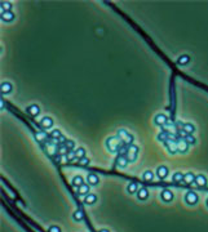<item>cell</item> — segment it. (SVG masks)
Returning <instances> with one entry per match:
<instances>
[{
	"mask_svg": "<svg viewBox=\"0 0 208 232\" xmlns=\"http://www.w3.org/2000/svg\"><path fill=\"white\" fill-rule=\"evenodd\" d=\"M123 146V142L122 139L118 137V135H112V137H109L107 141H106V147L110 152L112 153H116L119 152V150Z\"/></svg>",
	"mask_w": 208,
	"mask_h": 232,
	"instance_id": "cell-1",
	"label": "cell"
},
{
	"mask_svg": "<svg viewBox=\"0 0 208 232\" xmlns=\"http://www.w3.org/2000/svg\"><path fill=\"white\" fill-rule=\"evenodd\" d=\"M116 135H118V137L122 139V142H123L124 145H127V146H131V145H133V143H132V142H133V137H132V134H129L125 129H119V130H118V133H116Z\"/></svg>",
	"mask_w": 208,
	"mask_h": 232,
	"instance_id": "cell-2",
	"label": "cell"
},
{
	"mask_svg": "<svg viewBox=\"0 0 208 232\" xmlns=\"http://www.w3.org/2000/svg\"><path fill=\"white\" fill-rule=\"evenodd\" d=\"M138 152H140V148L138 146L136 145H131L128 147V153H127V159H128L129 163H133L137 160V156H138Z\"/></svg>",
	"mask_w": 208,
	"mask_h": 232,
	"instance_id": "cell-3",
	"label": "cell"
},
{
	"mask_svg": "<svg viewBox=\"0 0 208 232\" xmlns=\"http://www.w3.org/2000/svg\"><path fill=\"white\" fill-rule=\"evenodd\" d=\"M164 145H165V148L168 150V152L170 153H176V152H178V145H177V141H175L173 138H170L168 141H165L164 142Z\"/></svg>",
	"mask_w": 208,
	"mask_h": 232,
	"instance_id": "cell-4",
	"label": "cell"
},
{
	"mask_svg": "<svg viewBox=\"0 0 208 232\" xmlns=\"http://www.w3.org/2000/svg\"><path fill=\"white\" fill-rule=\"evenodd\" d=\"M185 202L188 205H195L198 202V195L194 191H188L185 195Z\"/></svg>",
	"mask_w": 208,
	"mask_h": 232,
	"instance_id": "cell-5",
	"label": "cell"
},
{
	"mask_svg": "<svg viewBox=\"0 0 208 232\" xmlns=\"http://www.w3.org/2000/svg\"><path fill=\"white\" fill-rule=\"evenodd\" d=\"M167 121H168V119L164 113H158V115H155V117H154V124L158 126H164L165 124H167Z\"/></svg>",
	"mask_w": 208,
	"mask_h": 232,
	"instance_id": "cell-6",
	"label": "cell"
},
{
	"mask_svg": "<svg viewBox=\"0 0 208 232\" xmlns=\"http://www.w3.org/2000/svg\"><path fill=\"white\" fill-rule=\"evenodd\" d=\"M141 187H142V186L138 184L137 182H129L128 186H127V192L131 194V195L132 194H137V191H138Z\"/></svg>",
	"mask_w": 208,
	"mask_h": 232,
	"instance_id": "cell-7",
	"label": "cell"
},
{
	"mask_svg": "<svg viewBox=\"0 0 208 232\" xmlns=\"http://www.w3.org/2000/svg\"><path fill=\"white\" fill-rule=\"evenodd\" d=\"M168 172H170V170H168V168L165 165H160L157 168V176L159 177L160 179H164V178L168 176Z\"/></svg>",
	"mask_w": 208,
	"mask_h": 232,
	"instance_id": "cell-8",
	"label": "cell"
},
{
	"mask_svg": "<svg viewBox=\"0 0 208 232\" xmlns=\"http://www.w3.org/2000/svg\"><path fill=\"white\" fill-rule=\"evenodd\" d=\"M160 197L164 202H171L172 200H173V194H172V191H170V190H163L160 194Z\"/></svg>",
	"mask_w": 208,
	"mask_h": 232,
	"instance_id": "cell-9",
	"label": "cell"
},
{
	"mask_svg": "<svg viewBox=\"0 0 208 232\" xmlns=\"http://www.w3.org/2000/svg\"><path fill=\"white\" fill-rule=\"evenodd\" d=\"M40 125L43 126L44 129H51V128L53 126V119H52V117H49V116H45V117L41 119Z\"/></svg>",
	"mask_w": 208,
	"mask_h": 232,
	"instance_id": "cell-10",
	"label": "cell"
},
{
	"mask_svg": "<svg viewBox=\"0 0 208 232\" xmlns=\"http://www.w3.org/2000/svg\"><path fill=\"white\" fill-rule=\"evenodd\" d=\"M137 197L141 201H145V200L149 197V190H147L146 187H141L138 191H137Z\"/></svg>",
	"mask_w": 208,
	"mask_h": 232,
	"instance_id": "cell-11",
	"label": "cell"
},
{
	"mask_svg": "<svg viewBox=\"0 0 208 232\" xmlns=\"http://www.w3.org/2000/svg\"><path fill=\"white\" fill-rule=\"evenodd\" d=\"M26 111L29 112L31 116H38L39 112H40V107H39L38 105H30V106L26 108Z\"/></svg>",
	"mask_w": 208,
	"mask_h": 232,
	"instance_id": "cell-12",
	"label": "cell"
},
{
	"mask_svg": "<svg viewBox=\"0 0 208 232\" xmlns=\"http://www.w3.org/2000/svg\"><path fill=\"white\" fill-rule=\"evenodd\" d=\"M87 182H88V184H91V186H97L98 182H100V178H98L96 174L91 173L87 176Z\"/></svg>",
	"mask_w": 208,
	"mask_h": 232,
	"instance_id": "cell-13",
	"label": "cell"
},
{
	"mask_svg": "<svg viewBox=\"0 0 208 232\" xmlns=\"http://www.w3.org/2000/svg\"><path fill=\"white\" fill-rule=\"evenodd\" d=\"M177 145H178V152H181V153H185L189 150V145L186 143L185 139H180V141H177Z\"/></svg>",
	"mask_w": 208,
	"mask_h": 232,
	"instance_id": "cell-14",
	"label": "cell"
},
{
	"mask_svg": "<svg viewBox=\"0 0 208 232\" xmlns=\"http://www.w3.org/2000/svg\"><path fill=\"white\" fill-rule=\"evenodd\" d=\"M1 20L4 22H12L14 20V13L13 12H1Z\"/></svg>",
	"mask_w": 208,
	"mask_h": 232,
	"instance_id": "cell-15",
	"label": "cell"
},
{
	"mask_svg": "<svg viewBox=\"0 0 208 232\" xmlns=\"http://www.w3.org/2000/svg\"><path fill=\"white\" fill-rule=\"evenodd\" d=\"M195 183L198 184L199 187H206V186H207V178H206V176H203V174H199V176H196Z\"/></svg>",
	"mask_w": 208,
	"mask_h": 232,
	"instance_id": "cell-16",
	"label": "cell"
},
{
	"mask_svg": "<svg viewBox=\"0 0 208 232\" xmlns=\"http://www.w3.org/2000/svg\"><path fill=\"white\" fill-rule=\"evenodd\" d=\"M96 201H97V196L94 194H88L86 197H84V202H86L87 205H93Z\"/></svg>",
	"mask_w": 208,
	"mask_h": 232,
	"instance_id": "cell-17",
	"label": "cell"
},
{
	"mask_svg": "<svg viewBox=\"0 0 208 232\" xmlns=\"http://www.w3.org/2000/svg\"><path fill=\"white\" fill-rule=\"evenodd\" d=\"M128 159H127V156H118V159H116V165L119 168H125L128 165Z\"/></svg>",
	"mask_w": 208,
	"mask_h": 232,
	"instance_id": "cell-18",
	"label": "cell"
},
{
	"mask_svg": "<svg viewBox=\"0 0 208 232\" xmlns=\"http://www.w3.org/2000/svg\"><path fill=\"white\" fill-rule=\"evenodd\" d=\"M71 183H72V186H74L75 188H79L80 186H83V184H84V179H83V177L76 176V177H74V178H72Z\"/></svg>",
	"mask_w": 208,
	"mask_h": 232,
	"instance_id": "cell-19",
	"label": "cell"
},
{
	"mask_svg": "<svg viewBox=\"0 0 208 232\" xmlns=\"http://www.w3.org/2000/svg\"><path fill=\"white\" fill-rule=\"evenodd\" d=\"M189 62H190V57H189L188 54H182V56H180V57H178V59H177V63H178L180 66H186Z\"/></svg>",
	"mask_w": 208,
	"mask_h": 232,
	"instance_id": "cell-20",
	"label": "cell"
},
{
	"mask_svg": "<svg viewBox=\"0 0 208 232\" xmlns=\"http://www.w3.org/2000/svg\"><path fill=\"white\" fill-rule=\"evenodd\" d=\"M195 178H196V176H194L191 172H189V173L185 174L184 182H185V183H188V184H191V183H194V182H195Z\"/></svg>",
	"mask_w": 208,
	"mask_h": 232,
	"instance_id": "cell-21",
	"label": "cell"
},
{
	"mask_svg": "<svg viewBox=\"0 0 208 232\" xmlns=\"http://www.w3.org/2000/svg\"><path fill=\"white\" fill-rule=\"evenodd\" d=\"M0 89H1V93H3V94H7V93H9L10 90H12V84L8 83V81H3Z\"/></svg>",
	"mask_w": 208,
	"mask_h": 232,
	"instance_id": "cell-22",
	"label": "cell"
},
{
	"mask_svg": "<svg viewBox=\"0 0 208 232\" xmlns=\"http://www.w3.org/2000/svg\"><path fill=\"white\" fill-rule=\"evenodd\" d=\"M78 194L79 195H88L89 194V184H87V183H84L83 186H80L79 188H78Z\"/></svg>",
	"mask_w": 208,
	"mask_h": 232,
	"instance_id": "cell-23",
	"label": "cell"
},
{
	"mask_svg": "<svg viewBox=\"0 0 208 232\" xmlns=\"http://www.w3.org/2000/svg\"><path fill=\"white\" fill-rule=\"evenodd\" d=\"M153 178H154V173L151 172V170H145V172H143L142 179L145 182H151V181H153Z\"/></svg>",
	"mask_w": 208,
	"mask_h": 232,
	"instance_id": "cell-24",
	"label": "cell"
},
{
	"mask_svg": "<svg viewBox=\"0 0 208 232\" xmlns=\"http://www.w3.org/2000/svg\"><path fill=\"white\" fill-rule=\"evenodd\" d=\"M184 177H185V174H182L181 172H176L173 174V177H172V181H173L175 183H178V182L184 181Z\"/></svg>",
	"mask_w": 208,
	"mask_h": 232,
	"instance_id": "cell-25",
	"label": "cell"
},
{
	"mask_svg": "<svg viewBox=\"0 0 208 232\" xmlns=\"http://www.w3.org/2000/svg\"><path fill=\"white\" fill-rule=\"evenodd\" d=\"M170 132H162V133H159L158 134V141H162V142H165V141H168L170 139Z\"/></svg>",
	"mask_w": 208,
	"mask_h": 232,
	"instance_id": "cell-26",
	"label": "cell"
},
{
	"mask_svg": "<svg viewBox=\"0 0 208 232\" xmlns=\"http://www.w3.org/2000/svg\"><path fill=\"white\" fill-rule=\"evenodd\" d=\"M69 152H70L69 148L66 147L65 145H59V146H58V151H57V153H58L59 156H66Z\"/></svg>",
	"mask_w": 208,
	"mask_h": 232,
	"instance_id": "cell-27",
	"label": "cell"
},
{
	"mask_svg": "<svg viewBox=\"0 0 208 232\" xmlns=\"http://www.w3.org/2000/svg\"><path fill=\"white\" fill-rule=\"evenodd\" d=\"M184 130H185L188 134H193L194 132H195V126H194L191 123H185V125H184Z\"/></svg>",
	"mask_w": 208,
	"mask_h": 232,
	"instance_id": "cell-28",
	"label": "cell"
},
{
	"mask_svg": "<svg viewBox=\"0 0 208 232\" xmlns=\"http://www.w3.org/2000/svg\"><path fill=\"white\" fill-rule=\"evenodd\" d=\"M0 8H1V12H10V9H12V3L3 1L1 4H0Z\"/></svg>",
	"mask_w": 208,
	"mask_h": 232,
	"instance_id": "cell-29",
	"label": "cell"
},
{
	"mask_svg": "<svg viewBox=\"0 0 208 232\" xmlns=\"http://www.w3.org/2000/svg\"><path fill=\"white\" fill-rule=\"evenodd\" d=\"M75 153H76V158L79 160L83 159V158H86V150H84L83 147H78L75 150Z\"/></svg>",
	"mask_w": 208,
	"mask_h": 232,
	"instance_id": "cell-30",
	"label": "cell"
},
{
	"mask_svg": "<svg viewBox=\"0 0 208 232\" xmlns=\"http://www.w3.org/2000/svg\"><path fill=\"white\" fill-rule=\"evenodd\" d=\"M35 138H36L39 142H44V141H47V134H45L44 132H38V133L35 134Z\"/></svg>",
	"mask_w": 208,
	"mask_h": 232,
	"instance_id": "cell-31",
	"label": "cell"
},
{
	"mask_svg": "<svg viewBox=\"0 0 208 232\" xmlns=\"http://www.w3.org/2000/svg\"><path fill=\"white\" fill-rule=\"evenodd\" d=\"M84 218V213H83V210H80V209H78L75 213H74V219L75 220H82Z\"/></svg>",
	"mask_w": 208,
	"mask_h": 232,
	"instance_id": "cell-32",
	"label": "cell"
},
{
	"mask_svg": "<svg viewBox=\"0 0 208 232\" xmlns=\"http://www.w3.org/2000/svg\"><path fill=\"white\" fill-rule=\"evenodd\" d=\"M185 141H186V143H188L189 146H193V145H195V142H196V139H195V137H194L193 134H189L188 137L185 138Z\"/></svg>",
	"mask_w": 208,
	"mask_h": 232,
	"instance_id": "cell-33",
	"label": "cell"
},
{
	"mask_svg": "<svg viewBox=\"0 0 208 232\" xmlns=\"http://www.w3.org/2000/svg\"><path fill=\"white\" fill-rule=\"evenodd\" d=\"M61 137H62V134H61V130L59 129H54L51 133V138H53V139H59Z\"/></svg>",
	"mask_w": 208,
	"mask_h": 232,
	"instance_id": "cell-34",
	"label": "cell"
},
{
	"mask_svg": "<svg viewBox=\"0 0 208 232\" xmlns=\"http://www.w3.org/2000/svg\"><path fill=\"white\" fill-rule=\"evenodd\" d=\"M65 146L69 148V151H74V148H75V142L71 141V139H67V141H66V143H65Z\"/></svg>",
	"mask_w": 208,
	"mask_h": 232,
	"instance_id": "cell-35",
	"label": "cell"
},
{
	"mask_svg": "<svg viewBox=\"0 0 208 232\" xmlns=\"http://www.w3.org/2000/svg\"><path fill=\"white\" fill-rule=\"evenodd\" d=\"M75 159H76L75 151H70L67 155H66V160H67V161H72V160H75Z\"/></svg>",
	"mask_w": 208,
	"mask_h": 232,
	"instance_id": "cell-36",
	"label": "cell"
},
{
	"mask_svg": "<svg viewBox=\"0 0 208 232\" xmlns=\"http://www.w3.org/2000/svg\"><path fill=\"white\" fill-rule=\"evenodd\" d=\"M79 164H80V165H88V164H89V159L86 156V158H83V159L79 160Z\"/></svg>",
	"mask_w": 208,
	"mask_h": 232,
	"instance_id": "cell-37",
	"label": "cell"
},
{
	"mask_svg": "<svg viewBox=\"0 0 208 232\" xmlns=\"http://www.w3.org/2000/svg\"><path fill=\"white\" fill-rule=\"evenodd\" d=\"M48 232H61V228H59L58 226H51Z\"/></svg>",
	"mask_w": 208,
	"mask_h": 232,
	"instance_id": "cell-38",
	"label": "cell"
},
{
	"mask_svg": "<svg viewBox=\"0 0 208 232\" xmlns=\"http://www.w3.org/2000/svg\"><path fill=\"white\" fill-rule=\"evenodd\" d=\"M54 156H56V155H54ZM59 160H61V158H59V155H58V156H56V158H54V161L59 163Z\"/></svg>",
	"mask_w": 208,
	"mask_h": 232,
	"instance_id": "cell-39",
	"label": "cell"
},
{
	"mask_svg": "<svg viewBox=\"0 0 208 232\" xmlns=\"http://www.w3.org/2000/svg\"><path fill=\"white\" fill-rule=\"evenodd\" d=\"M98 232H110V231H109V230H106V228H102V230H100Z\"/></svg>",
	"mask_w": 208,
	"mask_h": 232,
	"instance_id": "cell-40",
	"label": "cell"
},
{
	"mask_svg": "<svg viewBox=\"0 0 208 232\" xmlns=\"http://www.w3.org/2000/svg\"><path fill=\"white\" fill-rule=\"evenodd\" d=\"M206 205L208 206V197H207V200H206Z\"/></svg>",
	"mask_w": 208,
	"mask_h": 232,
	"instance_id": "cell-41",
	"label": "cell"
}]
</instances>
